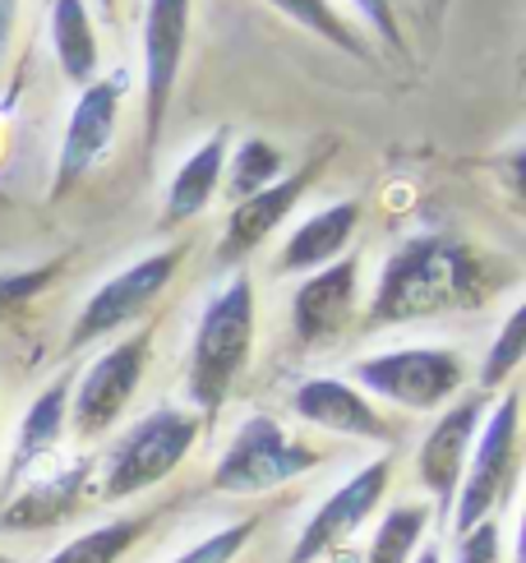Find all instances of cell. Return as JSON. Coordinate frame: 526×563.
<instances>
[{"label":"cell","mask_w":526,"mask_h":563,"mask_svg":"<svg viewBox=\"0 0 526 563\" xmlns=\"http://www.w3.org/2000/svg\"><path fill=\"white\" fill-rule=\"evenodd\" d=\"M498 287L494 264L481 250H471L458 236H412L393 250V260L379 277V291L370 300L365 328L412 323L448 310H475Z\"/></svg>","instance_id":"cell-1"},{"label":"cell","mask_w":526,"mask_h":563,"mask_svg":"<svg viewBox=\"0 0 526 563\" xmlns=\"http://www.w3.org/2000/svg\"><path fill=\"white\" fill-rule=\"evenodd\" d=\"M254 346V287L250 277H231L204 305L195 351H189V397L199 411H218L231 384L241 379Z\"/></svg>","instance_id":"cell-2"},{"label":"cell","mask_w":526,"mask_h":563,"mask_svg":"<svg viewBox=\"0 0 526 563\" xmlns=\"http://www.w3.org/2000/svg\"><path fill=\"white\" fill-rule=\"evenodd\" d=\"M195 439H199V420L189 411L162 407L153 416H143L139 426L116 443V453L107 462V476H102V495L107 499H130V495H139V489L166 481L185 462V453L195 449Z\"/></svg>","instance_id":"cell-3"},{"label":"cell","mask_w":526,"mask_h":563,"mask_svg":"<svg viewBox=\"0 0 526 563\" xmlns=\"http://www.w3.org/2000/svg\"><path fill=\"white\" fill-rule=\"evenodd\" d=\"M319 466V453L296 443L273 416H250L241 434L231 439L222 462L212 466V489L222 495H259V489L286 485L292 476H305Z\"/></svg>","instance_id":"cell-4"},{"label":"cell","mask_w":526,"mask_h":563,"mask_svg":"<svg viewBox=\"0 0 526 563\" xmlns=\"http://www.w3.org/2000/svg\"><path fill=\"white\" fill-rule=\"evenodd\" d=\"M355 384H365L374 397H388L397 407H439L462 384V356L443 346H406L388 356H370L355 365Z\"/></svg>","instance_id":"cell-5"},{"label":"cell","mask_w":526,"mask_h":563,"mask_svg":"<svg viewBox=\"0 0 526 563\" xmlns=\"http://www.w3.org/2000/svg\"><path fill=\"white\" fill-rule=\"evenodd\" d=\"M180 260H185V245H172V250H157V254H149V260L130 264L111 282H102V287L92 291L88 305L79 310L75 328H69V346L98 342L102 333H116V328H125L130 319H139L166 291V282L176 277Z\"/></svg>","instance_id":"cell-6"},{"label":"cell","mask_w":526,"mask_h":563,"mask_svg":"<svg viewBox=\"0 0 526 563\" xmlns=\"http://www.w3.org/2000/svg\"><path fill=\"white\" fill-rule=\"evenodd\" d=\"M467 481L458 495V531H471L490 522L494 504L504 499V489L517 476V393H508L504 402L494 407V416L485 420L481 439H475V453L467 457Z\"/></svg>","instance_id":"cell-7"},{"label":"cell","mask_w":526,"mask_h":563,"mask_svg":"<svg viewBox=\"0 0 526 563\" xmlns=\"http://www.w3.org/2000/svg\"><path fill=\"white\" fill-rule=\"evenodd\" d=\"M149 333H134L125 342H116L107 356L92 361V369L84 374V384L69 402V426H75L84 439H98L116 426V416L130 407V397L143 379V365H149Z\"/></svg>","instance_id":"cell-8"},{"label":"cell","mask_w":526,"mask_h":563,"mask_svg":"<svg viewBox=\"0 0 526 563\" xmlns=\"http://www.w3.org/2000/svg\"><path fill=\"white\" fill-rule=\"evenodd\" d=\"M185 42H189V0H149V14H143V134H149V148L157 144L166 125Z\"/></svg>","instance_id":"cell-9"},{"label":"cell","mask_w":526,"mask_h":563,"mask_svg":"<svg viewBox=\"0 0 526 563\" xmlns=\"http://www.w3.org/2000/svg\"><path fill=\"white\" fill-rule=\"evenodd\" d=\"M121 98H125V69L98 79L84 88V98L69 111V125H65V139H61V162H56V185L52 195L65 199L75 185L92 172L116 134V111H121Z\"/></svg>","instance_id":"cell-10"},{"label":"cell","mask_w":526,"mask_h":563,"mask_svg":"<svg viewBox=\"0 0 526 563\" xmlns=\"http://www.w3.org/2000/svg\"><path fill=\"white\" fill-rule=\"evenodd\" d=\"M388 476H393V462H388V457L361 466V472H355V476L338 489V495H328L324 508L305 522V531L296 536L292 559H286V563H315V559L328 554L332 545H342L347 536L379 508V499H384V489H388Z\"/></svg>","instance_id":"cell-11"},{"label":"cell","mask_w":526,"mask_h":563,"mask_svg":"<svg viewBox=\"0 0 526 563\" xmlns=\"http://www.w3.org/2000/svg\"><path fill=\"white\" fill-rule=\"evenodd\" d=\"M355 277H361V264L342 260L300 282V291L292 296V328L305 346H319L342 333V323L351 319V305H355Z\"/></svg>","instance_id":"cell-12"},{"label":"cell","mask_w":526,"mask_h":563,"mask_svg":"<svg viewBox=\"0 0 526 563\" xmlns=\"http://www.w3.org/2000/svg\"><path fill=\"white\" fill-rule=\"evenodd\" d=\"M481 416H485V402L471 397V402L452 407L439 426L429 430V439L420 443V481L443 508H452V495H458V485H462L475 430H481Z\"/></svg>","instance_id":"cell-13"},{"label":"cell","mask_w":526,"mask_h":563,"mask_svg":"<svg viewBox=\"0 0 526 563\" xmlns=\"http://www.w3.org/2000/svg\"><path fill=\"white\" fill-rule=\"evenodd\" d=\"M315 172H319V167H305V172L286 176V180H273L269 190H259V195H250V199L235 203L231 218H227L222 241H218V264H241L254 245H263V236H269V231H277V222L292 213L296 199L309 190Z\"/></svg>","instance_id":"cell-14"},{"label":"cell","mask_w":526,"mask_h":563,"mask_svg":"<svg viewBox=\"0 0 526 563\" xmlns=\"http://www.w3.org/2000/svg\"><path fill=\"white\" fill-rule=\"evenodd\" d=\"M296 411L309 426H324L332 434H351V439H393L388 420L379 416L361 393L342 379H309L296 388Z\"/></svg>","instance_id":"cell-15"},{"label":"cell","mask_w":526,"mask_h":563,"mask_svg":"<svg viewBox=\"0 0 526 563\" xmlns=\"http://www.w3.org/2000/svg\"><path fill=\"white\" fill-rule=\"evenodd\" d=\"M355 222H361V203H332L324 213H315L309 222L296 227V236L286 241L277 268L282 273H309V268H328L342 254V245L351 241Z\"/></svg>","instance_id":"cell-16"},{"label":"cell","mask_w":526,"mask_h":563,"mask_svg":"<svg viewBox=\"0 0 526 563\" xmlns=\"http://www.w3.org/2000/svg\"><path fill=\"white\" fill-rule=\"evenodd\" d=\"M222 167H227V134H212L208 144H199L180 162V172L172 176V195H166V218L162 222L176 227V222L199 218L208 208V199L218 195Z\"/></svg>","instance_id":"cell-17"},{"label":"cell","mask_w":526,"mask_h":563,"mask_svg":"<svg viewBox=\"0 0 526 563\" xmlns=\"http://www.w3.org/2000/svg\"><path fill=\"white\" fill-rule=\"evenodd\" d=\"M84 476L88 466H69V472L52 476V481H37L33 489H23V495L0 512V527L10 531H37V527H56L61 518H69L84 495Z\"/></svg>","instance_id":"cell-18"},{"label":"cell","mask_w":526,"mask_h":563,"mask_svg":"<svg viewBox=\"0 0 526 563\" xmlns=\"http://www.w3.org/2000/svg\"><path fill=\"white\" fill-rule=\"evenodd\" d=\"M65 420H69V379H56L46 393H37V402L29 407V416H23L19 449H14V462H10V481H19L46 453H56V443L65 434Z\"/></svg>","instance_id":"cell-19"},{"label":"cell","mask_w":526,"mask_h":563,"mask_svg":"<svg viewBox=\"0 0 526 563\" xmlns=\"http://www.w3.org/2000/svg\"><path fill=\"white\" fill-rule=\"evenodd\" d=\"M52 46L69 84H92L98 75V33L84 0H52Z\"/></svg>","instance_id":"cell-20"},{"label":"cell","mask_w":526,"mask_h":563,"mask_svg":"<svg viewBox=\"0 0 526 563\" xmlns=\"http://www.w3.org/2000/svg\"><path fill=\"white\" fill-rule=\"evenodd\" d=\"M139 536H143V518H121V522H107V527L75 536V541L56 550L46 563H121V554H130Z\"/></svg>","instance_id":"cell-21"},{"label":"cell","mask_w":526,"mask_h":563,"mask_svg":"<svg viewBox=\"0 0 526 563\" xmlns=\"http://www.w3.org/2000/svg\"><path fill=\"white\" fill-rule=\"evenodd\" d=\"M273 10H282L286 19H296L300 29H309V33H319L324 42H332V46H342V52H351V56H365V42L355 37V29L351 23L328 5V0H269Z\"/></svg>","instance_id":"cell-22"},{"label":"cell","mask_w":526,"mask_h":563,"mask_svg":"<svg viewBox=\"0 0 526 563\" xmlns=\"http://www.w3.org/2000/svg\"><path fill=\"white\" fill-rule=\"evenodd\" d=\"M282 172V153L273 144H263V139H245L241 148L231 157V176H227V195L241 203L259 190H269L273 176Z\"/></svg>","instance_id":"cell-23"},{"label":"cell","mask_w":526,"mask_h":563,"mask_svg":"<svg viewBox=\"0 0 526 563\" xmlns=\"http://www.w3.org/2000/svg\"><path fill=\"white\" fill-rule=\"evenodd\" d=\"M425 527H429V512L420 504L393 508L384 518V527H379L374 545H370V563H406L412 550H416V541L425 536Z\"/></svg>","instance_id":"cell-24"},{"label":"cell","mask_w":526,"mask_h":563,"mask_svg":"<svg viewBox=\"0 0 526 563\" xmlns=\"http://www.w3.org/2000/svg\"><path fill=\"white\" fill-rule=\"evenodd\" d=\"M522 351H526V305H517V310L508 314L504 333H498L494 351H490V356H485V365H481V384H485V388H498V384H504L508 374L517 369Z\"/></svg>","instance_id":"cell-25"},{"label":"cell","mask_w":526,"mask_h":563,"mask_svg":"<svg viewBox=\"0 0 526 563\" xmlns=\"http://www.w3.org/2000/svg\"><path fill=\"white\" fill-rule=\"evenodd\" d=\"M254 518H245V522H235V527H222V531H212L208 541H199V545H189L176 563H231L235 554H241L245 545H250V536H254Z\"/></svg>","instance_id":"cell-26"},{"label":"cell","mask_w":526,"mask_h":563,"mask_svg":"<svg viewBox=\"0 0 526 563\" xmlns=\"http://www.w3.org/2000/svg\"><path fill=\"white\" fill-rule=\"evenodd\" d=\"M61 273V260L56 264H37V268H19V273H0V314L10 310H23L42 287H52Z\"/></svg>","instance_id":"cell-27"},{"label":"cell","mask_w":526,"mask_h":563,"mask_svg":"<svg viewBox=\"0 0 526 563\" xmlns=\"http://www.w3.org/2000/svg\"><path fill=\"white\" fill-rule=\"evenodd\" d=\"M462 563H498V527H494V518L462 531Z\"/></svg>","instance_id":"cell-28"},{"label":"cell","mask_w":526,"mask_h":563,"mask_svg":"<svg viewBox=\"0 0 526 563\" xmlns=\"http://www.w3.org/2000/svg\"><path fill=\"white\" fill-rule=\"evenodd\" d=\"M351 5L365 14V23H370V29H379V37H384L388 46H402L397 19H393V0H351Z\"/></svg>","instance_id":"cell-29"},{"label":"cell","mask_w":526,"mask_h":563,"mask_svg":"<svg viewBox=\"0 0 526 563\" xmlns=\"http://www.w3.org/2000/svg\"><path fill=\"white\" fill-rule=\"evenodd\" d=\"M14 10H19V0H0V56H6L10 33H14Z\"/></svg>","instance_id":"cell-30"},{"label":"cell","mask_w":526,"mask_h":563,"mask_svg":"<svg viewBox=\"0 0 526 563\" xmlns=\"http://www.w3.org/2000/svg\"><path fill=\"white\" fill-rule=\"evenodd\" d=\"M416 563H439V554H435V550H425V554H420Z\"/></svg>","instance_id":"cell-31"},{"label":"cell","mask_w":526,"mask_h":563,"mask_svg":"<svg viewBox=\"0 0 526 563\" xmlns=\"http://www.w3.org/2000/svg\"><path fill=\"white\" fill-rule=\"evenodd\" d=\"M98 5H102V10H107V14H111V10H116V0H98Z\"/></svg>","instance_id":"cell-32"},{"label":"cell","mask_w":526,"mask_h":563,"mask_svg":"<svg viewBox=\"0 0 526 563\" xmlns=\"http://www.w3.org/2000/svg\"><path fill=\"white\" fill-rule=\"evenodd\" d=\"M0 563H6V554H0Z\"/></svg>","instance_id":"cell-33"}]
</instances>
